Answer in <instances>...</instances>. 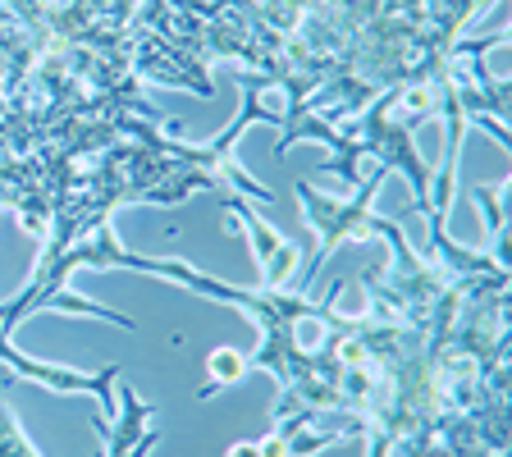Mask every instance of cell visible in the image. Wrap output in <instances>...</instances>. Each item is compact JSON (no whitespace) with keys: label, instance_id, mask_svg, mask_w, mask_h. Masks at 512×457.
<instances>
[{"label":"cell","instance_id":"obj_3","mask_svg":"<svg viewBox=\"0 0 512 457\" xmlns=\"http://www.w3.org/2000/svg\"><path fill=\"white\" fill-rule=\"evenodd\" d=\"M147 416H151V407L133 389H124V421L115 426L106 457H147V448L156 444V435L147 430Z\"/></svg>","mask_w":512,"mask_h":457},{"label":"cell","instance_id":"obj_1","mask_svg":"<svg viewBox=\"0 0 512 457\" xmlns=\"http://www.w3.org/2000/svg\"><path fill=\"white\" fill-rule=\"evenodd\" d=\"M307 426H311V412H302V416H293L288 426H279L275 435H266L261 444H234L229 457H307V453H316V448L343 439V430H316V435H302Z\"/></svg>","mask_w":512,"mask_h":457},{"label":"cell","instance_id":"obj_2","mask_svg":"<svg viewBox=\"0 0 512 457\" xmlns=\"http://www.w3.org/2000/svg\"><path fill=\"white\" fill-rule=\"evenodd\" d=\"M224 211L243 220L247 238H252L256 252H261V266H266V284H270V288H279V284H284V275L293 270V261H298V247L288 243V238H279L275 229H270V224H261L252 211H243L238 202H224Z\"/></svg>","mask_w":512,"mask_h":457},{"label":"cell","instance_id":"obj_4","mask_svg":"<svg viewBox=\"0 0 512 457\" xmlns=\"http://www.w3.org/2000/svg\"><path fill=\"white\" fill-rule=\"evenodd\" d=\"M206 371L220 375L215 384H206V389H202V398H211L215 389H224V384H234L238 375L247 371V357H238V352H211V357H206Z\"/></svg>","mask_w":512,"mask_h":457}]
</instances>
